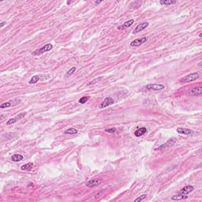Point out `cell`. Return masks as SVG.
Wrapping results in <instances>:
<instances>
[{
    "label": "cell",
    "mask_w": 202,
    "mask_h": 202,
    "mask_svg": "<svg viewBox=\"0 0 202 202\" xmlns=\"http://www.w3.org/2000/svg\"><path fill=\"white\" fill-rule=\"evenodd\" d=\"M188 197L185 196L183 194H180V195H175L171 197V200L173 201H180V200H184V199H187Z\"/></svg>",
    "instance_id": "obj_16"
},
{
    "label": "cell",
    "mask_w": 202,
    "mask_h": 202,
    "mask_svg": "<svg viewBox=\"0 0 202 202\" xmlns=\"http://www.w3.org/2000/svg\"><path fill=\"white\" fill-rule=\"evenodd\" d=\"M113 104H114V100H113V99L111 98V97H107L100 103V105H99V107L100 108H105V107H109V106L112 105Z\"/></svg>",
    "instance_id": "obj_5"
},
{
    "label": "cell",
    "mask_w": 202,
    "mask_h": 202,
    "mask_svg": "<svg viewBox=\"0 0 202 202\" xmlns=\"http://www.w3.org/2000/svg\"><path fill=\"white\" fill-rule=\"evenodd\" d=\"M117 131L116 128H110V129H107V130H105V132H107V133H115Z\"/></svg>",
    "instance_id": "obj_26"
},
{
    "label": "cell",
    "mask_w": 202,
    "mask_h": 202,
    "mask_svg": "<svg viewBox=\"0 0 202 202\" xmlns=\"http://www.w3.org/2000/svg\"><path fill=\"white\" fill-rule=\"evenodd\" d=\"M199 37H202V33H200V34H199Z\"/></svg>",
    "instance_id": "obj_30"
},
{
    "label": "cell",
    "mask_w": 202,
    "mask_h": 202,
    "mask_svg": "<svg viewBox=\"0 0 202 202\" xmlns=\"http://www.w3.org/2000/svg\"><path fill=\"white\" fill-rule=\"evenodd\" d=\"M194 190V187L192 186H186L185 187H183L182 190L180 191V194H183V195H186L188 193H190L191 192H193Z\"/></svg>",
    "instance_id": "obj_10"
},
{
    "label": "cell",
    "mask_w": 202,
    "mask_h": 202,
    "mask_svg": "<svg viewBox=\"0 0 202 202\" xmlns=\"http://www.w3.org/2000/svg\"><path fill=\"white\" fill-rule=\"evenodd\" d=\"M64 133H66V134H76V133H77V130L74 128H70L68 130H66L64 132Z\"/></svg>",
    "instance_id": "obj_19"
},
{
    "label": "cell",
    "mask_w": 202,
    "mask_h": 202,
    "mask_svg": "<svg viewBox=\"0 0 202 202\" xmlns=\"http://www.w3.org/2000/svg\"><path fill=\"white\" fill-rule=\"evenodd\" d=\"M71 2H70V1H68V2H67V4H70V3H71Z\"/></svg>",
    "instance_id": "obj_31"
},
{
    "label": "cell",
    "mask_w": 202,
    "mask_h": 202,
    "mask_svg": "<svg viewBox=\"0 0 202 202\" xmlns=\"http://www.w3.org/2000/svg\"><path fill=\"white\" fill-rule=\"evenodd\" d=\"M193 131L190 129H185V128H178L177 129V133H181V134H186V135H188V134H190Z\"/></svg>",
    "instance_id": "obj_14"
},
{
    "label": "cell",
    "mask_w": 202,
    "mask_h": 202,
    "mask_svg": "<svg viewBox=\"0 0 202 202\" xmlns=\"http://www.w3.org/2000/svg\"><path fill=\"white\" fill-rule=\"evenodd\" d=\"M39 80H40V77H39V76L36 75V76H33V77H32V79L29 81V84H36L37 83Z\"/></svg>",
    "instance_id": "obj_20"
},
{
    "label": "cell",
    "mask_w": 202,
    "mask_h": 202,
    "mask_svg": "<svg viewBox=\"0 0 202 202\" xmlns=\"http://www.w3.org/2000/svg\"><path fill=\"white\" fill-rule=\"evenodd\" d=\"M25 116V113H22L21 115H17L16 118H13V119H9L7 122H6V125H11V124H13V123H15L17 121V119H22L23 117Z\"/></svg>",
    "instance_id": "obj_12"
},
{
    "label": "cell",
    "mask_w": 202,
    "mask_h": 202,
    "mask_svg": "<svg viewBox=\"0 0 202 202\" xmlns=\"http://www.w3.org/2000/svg\"><path fill=\"white\" fill-rule=\"evenodd\" d=\"M202 93V88L201 87H197V88H192L188 94L190 96H195V95H200Z\"/></svg>",
    "instance_id": "obj_8"
},
{
    "label": "cell",
    "mask_w": 202,
    "mask_h": 202,
    "mask_svg": "<svg viewBox=\"0 0 202 202\" xmlns=\"http://www.w3.org/2000/svg\"><path fill=\"white\" fill-rule=\"evenodd\" d=\"M148 26V22H143V23H141L139 24L135 28V29L133 30V33L136 34V33H140V32L143 31L144 29H145Z\"/></svg>",
    "instance_id": "obj_9"
},
{
    "label": "cell",
    "mask_w": 202,
    "mask_h": 202,
    "mask_svg": "<svg viewBox=\"0 0 202 202\" xmlns=\"http://www.w3.org/2000/svg\"><path fill=\"white\" fill-rule=\"evenodd\" d=\"M144 88L146 90H148V91L156 92V91L164 90L165 88V86L164 85V84H148V85L145 86Z\"/></svg>",
    "instance_id": "obj_2"
},
{
    "label": "cell",
    "mask_w": 202,
    "mask_h": 202,
    "mask_svg": "<svg viewBox=\"0 0 202 202\" xmlns=\"http://www.w3.org/2000/svg\"><path fill=\"white\" fill-rule=\"evenodd\" d=\"M100 2H102L101 0H100V1H96V2H95V4H99V3H100Z\"/></svg>",
    "instance_id": "obj_28"
},
{
    "label": "cell",
    "mask_w": 202,
    "mask_h": 202,
    "mask_svg": "<svg viewBox=\"0 0 202 202\" xmlns=\"http://www.w3.org/2000/svg\"><path fill=\"white\" fill-rule=\"evenodd\" d=\"M199 73H190L188 74V75L185 76L182 78H181L179 80V82L181 83H186V82H191V81H196L197 79L199 78Z\"/></svg>",
    "instance_id": "obj_1"
},
{
    "label": "cell",
    "mask_w": 202,
    "mask_h": 202,
    "mask_svg": "<svg viewBox=\"0 0 202 202\" xmlns=\"http://www.w3.org/2000/svg\"><path fill=\"white\" fill-rule=\"evenodd\" d=\"M146 196L147 195L146 194H143V195H141V196H140V197H138L137 199H135V202H140V201H143L144 199H145V198H146Z\"/></svg>",
    "instance_id": "obj_25"
},
{
    "label": "cell",
    "mask_w": 202,
    "mask_h": 202,
    "mask_svg": "<svg viewBox=\"0 0 202 202\" xmlns=\"http://www.w3.org/2000/svg\"><path fill=\"white\" fill-rule=\"evenodd\" d=\"M133 23H134V20L130 19L129 21H127V22H126L123 24H122V25H120L119 27H118V29L119 30H124L125 29H126V28L130 27Z\"/></svg>",
    "instance_id": "obj_11"
},
{
    "label": "cell",
    "mask_w": 202,
    "mask_h": 202,
    "mask_svg": "<svg viewBox=\"0 0 202 202\" xmlns=\"http://www.w3.org/2000/svg\"><path fill=\"white\" fill-rule=\"evenodd\" d=\"M101 182H102L101 179H100V178H95V179H91V180H89V181H88V182L85 183V185H86L88 187H95V186H99Z\"/></svg>",
    "instance_id": "obj_7"
},
{
    "label": "cell",
    "mask_w": 202,
    "mask_h": 202,
    "mask_svg": "<svg viewBox=\"0 0 202 202\" xmlns=\"http://www.w3.org/2000/svg\"><path fill=\"white\" fill-rule=\"evenodd\" d=\"M6 24V22H1V24H0V27H1V28H2V27H3V26H4V24Z\"/></svg>",
    "instance_id": "obj_27"
},
{
    "label": "cell",
    "mask_w": 202,
    "mask_h": 202,
    "mask_svg": "<svg viewBox=\"0 0 202 202\" xmlns=\"http://www.w3.org/2000/svg\"><path fill=\"white\" fill-rule=\"evenodd\" d=\"M52 48H53V45L51 44H48L44 45V47H42L41 48L38 49V50H36V51L33 52V55H40L43 54V53H44V52L51 51Z\"/></svg>",
    "instance_id": "obj_3"
},
{
    "label": "cell",
    "mask_w": 202,
    "mask_h": 202,
    "mask_svg": "<svg viewBox=\"0 0 202 202\" xmlns=\"http://www.w3.org/2000/svg\"><path fill=\"white\" fill-rule=\"evenodd\" d=\"M176 142V140L175 138H172V139H170L169 141H167L165 144L160 145L159 148H156V150H159V151H162V150H164L166 148H171L172 147L173 145H175Z\"/></svg>",
    "instance_id": "obj_4"
},
{
    "label": "cell",
    "mask_w": 202,
    "mask_h": 202,
    "mask_svg": "<svg viewBox=\"0 0 202 202\" xmlns=\"http://www.w3.org/2000/svg\"><path fill=\"white\" fill-rule=\"evenodd\" d=\"M76 70H77V69H76V67H74V66H73V67H72L71 69H70V70H68V71L66 72V77H69V76H70V75H71V74H73L74 72L76 71Z\"/></svg>",
    "instance_id": "obj_23"
},
{
    "label": "cell",
    "mask_w": 202,
    "mask_h": 202,
    "mask_svg": "<svg viewBox=\"0 0 202 202\" xmlns=\"http://www.w3.org/2000/svg\"><path fill=\"white\" fill-rule=\"evenodd\" d=\"M146 133H147V129L145 128V127H141V128L137 130L135 132H134V135L136 137H141Z\"/></svg>",
    "instance_id": "obj_13"
},
{
    "label": "cell",
    "mask_w": 202,
    "mask_h": 202,
    "mask_svg": "<svg viewBox=\"0 0 202 202\" xmlns=\"http://www.w3.org/2000/svg\"><path fill=\"white\" fill-rule=\"evenodd\" d=\"M33 167V163H28L26 164H24L22 166L21 169L23 170V171H30V170Z\"/></svg>",
    "instance_id": "obj_17"
},
{
    "label": "cell",
    "mask_w": 202,
    "mask_h": 202,
    "mask_svg": "<svg viewBox=\"0 0 202 202\" xmlns=\"http://www.w3.org/2000/svg\"><path fill=\"white\" fill-rule=\"evenodd\" d=\"M147 37H141V38H139V39H136V40H134L133 41H132L130 43V45L132 46V47H139L140 45L143 44L144 43L147 41Z\"/></svg>",
    "instance_id": "obj_6"
},
{
    "label": "cell",
    "mask_w": 202,
    "mask_h": 202,
    "mask_svg": "<svg viewBox=\"0 0 202 202\" xmlns=\"http://www.w3.org/2000/svg\"><path fill=\"white\" fill-rule=\"evenodd\" d=\"M89 96H83L82 98H81L80 100H79V103L80 104H85V103L89 100Z\"/></svg>",
    "instance_id": "obj_24"
},
{
    "label": "cell",
    "mask_w": 202,
    "mask_h": 202,
    "mask_svg": "<svg viewBox=\"0 0 202 202\" xmlns=\"http://www.w3.org/2000/svg\"><path fill=\"white\" fill-rule=\"evenodd\" d=\"M23 159H24L23 155H20V154H14V155H13L12 157H11L12 161H13V162H19V161H22V160H23Z\"/></svg>",
    "instance_id": "obj_15"
},
{
    "label": "cell",
    "mask_w": 202,
    "mask_h": 202,
    "mask_svg": "<svg viewBox=\"0 0 202 202\" xmlns=\"http://www.w3.org/2000/svg\"><path fill=\"white\" fill-rule=\"evenodd\" d=\"M101 80H102V77H97V78H95V80H93L92 81H90V82H88V83L87 84V85H88H88H92V84H95V83L99 82V81H101Z\"/></svg>",
    "instance_id": "obj_22"
},
{
    "label": "cell",
    "mask_w": 202,
    "mask_h": 202,
    "mask_svg": "<svg viewBox=\"0 0 202 202\" xmlns=\"http://www.w3.org/2000/svg\"><path fill=\"white\" fill-rule=\"evenodd\" d=\"M14 101V100H13ZM13 100H10L8 102H5V103H3V104H1V106H0V108H6V107H11V106H14L15 104H13Z\"/></svg>",
    "instance_id": "obj_18"
},
{
    "label": "cell",
    "mask_w": 202,
    "mask_h": 202,
    "mask_svg": "<svg viewBox=\"0 0 202 202\" xmlns=\"http://www.w3.org/2000/svg\"><path fill=\"white\" fill-rule=\"evenodd\" d=\"M159 3L161 5H171L176 3V1H171V0H168V1H159Z\"/></svg>",
    "instance_id": "obj_21"
},
{
    "label": "cell",
    "mask_w": 202,
    "mask_h": 202,
    "mask_svg": "<svg viewBox=\"0 0 202 202\" xmlns=\"http://www.w3.org/2000/svg\"><path fill=\"white\" fill-rule=\"evenodd\" d=\"M198 66H199L200 67L201 66V62H199V64H198Z\"/></svg>",
    "instance_id": "obj_29"
}]
</instances>
